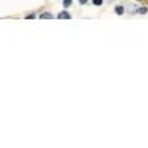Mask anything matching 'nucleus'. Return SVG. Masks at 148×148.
I'll return each mask as SVG.
<instances>
[{"mask_svg": "<svg viewBox=\"0 0 148 148\" xmlns=\"http://www.w3.org/2000/svg\"><path fill=\"white\" fill-rule=\"evenodd\" d=\"M58 19H71V15L67 11H62L58 13Z\"/></svg>", "mask_w": 148, "mask_h": 148, "instance_id": "nucleus-1", "label": "nucleus"}, {"mask_svg": "<svg viewBox=\"0 0 148 148\" xmlns=\"http://www.w3.org/2000/svg\"><path fill=\"white\" fill-rule=\"evenodd\" d=\"M114 11H116V13H117V15H123V13H124V7L121 5H117Z\"/></svg>", "mask_w": 148, "mask_h": 148, "instance_id": "nucleus-2", "label": "nucleus"}, {"mask_svg": "<svg viewBox=\"0 0 148 148\" xmlns=\"http://www.w3.org/2000/svg\"><path fill=\"white\" fill-rule=\"evenodd\" d=\"M40 18H41V19H52V18H53V15L47 12V13H41V15H40Z\"/></svg>", "mask_w": 148, "mask_h": 148, "instance_id": "nucleus-3", "label": "nucleus"}, {"mask_svg": "<svg viewBox=\"0 0 148 148\" xmlns=\"http://www.w3.org/2000/svg\"><path fill=\"white\" fill-rule=\"evenodd\" d=\"M62 5H64V7H70L73 5V0H62Z\"/></svg>", "mask_w": 148, "mask_h": 148, "instance_id": "nucleus-4", "label": "nucleus"}, {"mask_svg": "<svg viewBox=\"0 0 148 148\" xmlns=\"http://www.w3.org/2000/svg\"><path fill=\"white\" fill-rule=\"evenodd\" d=\"M147 7H139V9H138V13H141V15H145V13H147Z\"/></svg>", "mask_w": 148, "mask_h": 148, "instance_id": "nucleus-5", "label": "nucleus"}, {"mask_svg": "<svg viewBox=\"0 0 148 148\" xmlns=\"http://www.w3.org/2000/svg\"><path fill=\"white\" fill-rule=\"evenodd\" d=\"M92 3H93V5H96V6H101L102 3H104V0H92Z\"/></svg>", "mask_w": 148, "mask_h": 148, "instance_id": "nucleus-6", "label": "nucleus"}, {"mask_svg": "<svg viewBox=\"0 0 148 148\" xmlns=\"http://www.w3.org/2000/svg\"><path fill=\"white\" fill-rule=\"evenodd\" d=\"M25 18H27V19H31V18H36V15L34 13H31V15H27Z\"/></svg>", "mask_w": 148, "mask_h": 148, "instance_id": "nucleus-7", "label": "nucleus"}, {"mask_svg": "<svg viewBox=\"0 0 148 148\" xmlns=\"http://www.w3.org/2000/svg\"><path fill=\"white\" fill-rule=\"evenodd\" d=\"M79 2H80V5H86L88 3V0H79Z\"/></svg>", "mask_w": 148, "mask_h": 148, "instance_id": "nucleus-8", "label": "nucleus"}]
</instances>
